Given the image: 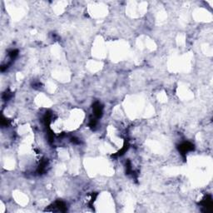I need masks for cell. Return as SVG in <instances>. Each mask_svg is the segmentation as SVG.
I'll return each mask as SVG.
<instances>
[{
	"label": "cell",
	"mask_w": 213,
	"mask_h": 213,
	"mask_svg": "<svg viewBox=\"0 0 213 213\" xmlns=\"http://www.w3.org/2000/svg\"><path fill=\"white\" fill-rule=\"evenodd\" d=\"M192 149H193V145L191 144L190 142H184L180 146V150L182 153H186Z\"/></svg>",
	"instance_id": "6da1fadb"
}]
</instances>
